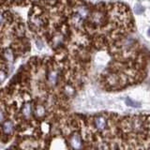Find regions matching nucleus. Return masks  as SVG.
I'll return each instance as SVG.
<instances>
[{
    "mask_svg": "<svg viewBox=\"0 0 150 150\" xmlns=\"http://www.w3.org/2000/svg\"><path fill=\"white\" fill-rule=\"evenodd\" d=\"M69 144L70 145L73 147V149L75 150H79L82 147V140L81 137L78 134H74L71 136V138L69 140Z\"/></svg>",
    "mask_w": 150,
    "mask_h": 150,
    "instance_id": "f257e3e1",
    "label": "nucleus"
},
{
    "mask_svg": "<svg viewBox=\"0 0 150 150\" xmlns=\"http://www.w3.org/2000/svg\"><path fill=\"white\" fill-rule=\"evenodd\" d=\"M106 125H107L106 119L103 116H98L95 118V126L98 130L105 129Z\"/></svg>",
    "mask_w": 150,
    "mask_h": 150,
    "instance_id": "f03ea898",
    "label": "nucleus"
},
{
    "mask_svg": "<svg viewBox=\"0 0 150 150\" xmlns=\"http://www.w3.org/2000/svg\"><path fill=\"white\" fill-rule=\"evenodd\" d=\"M32 105L30 104L29 102L27 103H25V105H23V109H22V114L25 115V117H29L32 114Z\"/></svg>",
    "mask_w": 150,
    "mask_h": 150,
    "instance_id": "7ed1b4c3",
    "label": "nucleus"
},
{
    "mask_svg": "<svg viewBox=\"0 0 150 150\" xmlns=\"http://www.w3.org/2000/svg\"><path fill=\"white\" fill-rule=\"evenodd\" d=\"M3 129L4 132L6 134H11L13 131V124L11 121H6L3 125Z\"/></svg>",
    "mask_w": 150,
    "mask_h": 150,
    "instance_id": "20e7f679",
    "label": "nucleus"
},
{
    "mask_svg": "<svg viewBox=\"0 0 150 150\" xmlns=\"http://www.w3.org/2000/svg\"><path fill=\"white\" fill-rule=\"evenodd\" d=\"M126 104L128 105L129 107H133V108H137V107H140L141 106V103L140 102H137V101H134L133 100H131V98H126Z\"/></svg>",
    "mask_w": 150,
    "mask_h": 150,
    "instance_id": "39448f33",
    "label": "nucleus"
},
{
    "mask_svg": "<svg viewBox=\"0 0 150 150\" xmlns=\"http://www.w3.org/2000/svg\"><path fill=\"white\" fill-rule=\"evenodd\" d=\"M35 115L37 116H39V117L43 116L45 115V108L43 106H41V105L37 106L36 109H35Z\"/></svg>",
    "mask_w": 150,
    "mask_h": 150,
    "instance_id": "423d86ee",
    "label": "nucleus"
},
{
    "mask_svg": "<svg viewBox=\"0 0 150 150\" xmlns=\"http://www.w3.org/2000/svg\"><path fill=\"white\" fill-rule=\"evenodd\" d=\"M56 80H57V74H56V72H51L49 75V81L51 82V83H55Z\"/></svg>",
    "mask_w": 150,
    "mask_h": 150,
    "instance_id": "0eeeda50",
    "label": "nucleus"
},
{
    "mask_svg": "<svg viewBox=\"0 0 150 150\" xmlns=\"http://www.w3.org/2000/svg\"><path fill=\"white\" fill-rule=\"evenodd\" d=\"M5 78H6V73H5L3 70H0V83H2Z\"/></svg>",
    "mask_w": 150,
    "mask_h": 150,
    "instance_id": "6e6552de",
    "label": "nucleus"
},
{
    "mask_svg": "<svg viewBox=\"0 0 150 150\" xmlns=\"http://www.w3.org/2000/svg\"><path fill=\"white\" fill-rule=\"evenodd\" d=\"M143 11H144V8L141 7V5H137V8H135V11L137 12V13H141Z\"/></svg>",
    "mask_w": 150,
    "mask_h": 150,
    "instance_id": "1a4fd4ad",
    "label": "nucleus"
},
{
    "mask_svg": "<svg viewBox=\"0 0 150 150\" xmlns=\"http://www.w3.org/2000/svg\"><path fill=\"white\" fill-rule=\"evenodd\" d=\"M4 119H5V115L3 114L2 111H0V123H2Z\"/></svg>",
    "mask_w": 150,
    "mask_h": 150,
    "instance_id": "9d476101",
    "label": "nucleus"
}]
</instances>
